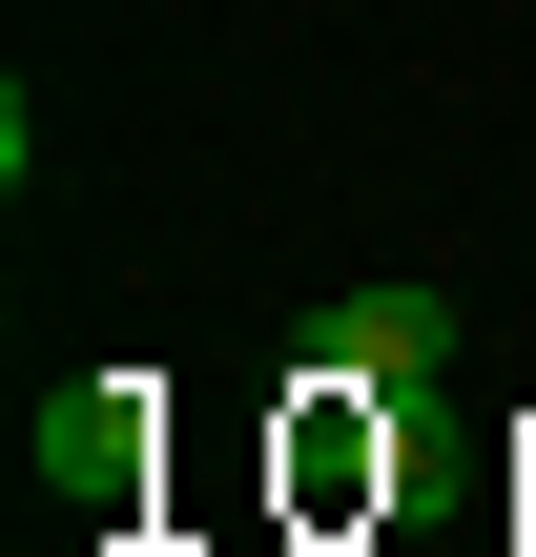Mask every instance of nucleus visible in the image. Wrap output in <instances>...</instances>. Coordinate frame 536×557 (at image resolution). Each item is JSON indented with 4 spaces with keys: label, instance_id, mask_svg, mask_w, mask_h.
Segmentation results:
<instances>
[{
    "label": "nucleus",
    "instance_id": "nucleus-1",
    "mask_svg": "<svg viewBox=\"0 0 536 557\" xmlns=\"http://www.w3.org/2000/svg\"><path fill=\"white\" fill-rule=\"evenodd\" d=\"M41 475H62V517H83V537H124V517H145V475H165V393H145V372H83V393H62V434H41Z\"/></svg>",
    "mask_w": 536,
    "mask_h": 557
},
{
    "label": "nucleus",
    "instance_id": "nucleus-2",
    "mask_svg": "<svg viewBox=\"0 0 536 557\" xmlns=\"http://www.w3.org/2000/svg\"><path fill=\"white\" fill-rule=\"evenodd\" d=\"M413 372H454V310L434 289H331L310 310V393H413Z\"/></svg>",
    "mask_w": 536,
    "mask_h": 557
}]
</instances>
